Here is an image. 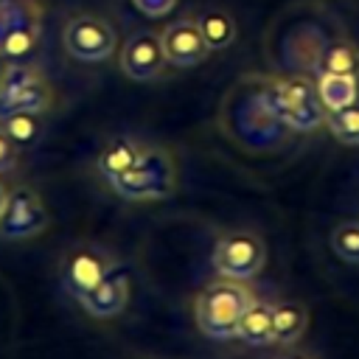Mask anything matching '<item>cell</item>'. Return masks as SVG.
<instances>
[{"mask_svg":"<svg viewBox=\"0 0 359 359\" xmlns=\"http://www.w3.org/2000/svg\"><path fill=\"white\" fill-rule=\"evenodd\" d=\"M261 93L272 115L289 132H314L325 123V107L317 95V84L309 76L261 79Z\"/></svg>","mask_w":359,"mask_h":359,"instance_id":"obj_1","label":"cell"},{"mask_svg":"<svg viewBox=\"0 0 359 359\" xmlns=\"http://www.w3.org/2000/svg\"><path fill=\"white\" fill-rule=\"evenodd\" d=\"M261 79L264 76L244 79L238 87H233L227 104L222 107V112L233 115V135L258 149L283 140V135L289 132L266 107L264 93H261Z\"/></svg>","mask_w":359,"mask_h":359,"instance_id":"obj_2","label":"cell"},{"mask_svg":"<svg viewBox=\"0 0 359 359\" xmlns=\"http://www.w3.org/2000/svg\"><path fill=\"white\" fill-rule=\"evenodd\" d=\"M252 292L233 278H222L208 283L194 300L196 328L210 339H233L241 314L252 303Z\"/></svg>","mask_w":359,"mask_h":359,"instance_id":"obj_3","label":"cell"},{"mask_svg":"<svg viewBox=\"0 0 359 359\" xmlns=\"http://www.w3.org/2000/svg\"><path fill=\"white\" fill-rule=\"evenodd\" d=\"M112 191L123 199L132 202H151V199H165L177 188V165L174 157L163 146H143L140 160L109 180Z\"/></svg>","mask_w":359,"mask_h":359,"instance_id":"obj_4","label":"cell"},{"mask_svg":"<svg viewBox=\"0 0 359 359\" xmlns=\"http://www.w3.org/2000/svg\"><path fill=\"white\" fill-rule=\"evenodd\" d=\"M42 36L39 0H0V59L25 62Z\"/></svg>","mask_w":359,"mask_h":359,"instance_id":"obj_5","label":"cell"},{"mask_svg":"<svg viewBox=\"0 0 359 359\" xmlns=\"http://www.w3.org/2000/svg\"><path fill=\"white\" fill-rule=\"evenodd\" d=\"M210 264L222 278L233 280H250L255 278L266 264V247L264 241L250 230H230L224 233L210 252Z\"/></svg>","mask_w":359,"mask_h":359,"instance_id":"obj_6","label":"cell"},{"mask_svg":"<svg viewBox=\"0 0 359 359\" xmlns=\"http://www.w3.org/2000/svg\"><path fill=\"white\" fill-rule=\"evenodd\" d=\"M62 45L76 62H107L118 50V34L98 14H76L65 22Z\"/></svg>","mask_w":359,"mask_h":359,"instance_id":"obj_7","label":"cell"},{"mask_svg":"<svg viewBox=\"0 0 359 359\" xmlns=\"http://www.w3.org/2000/svg\"><path fill=\"white\" fill-rule=\"evenodd\" d=\"M48 227V210L36 191L31 188H14L6 194V202L0 208V238H31Z\"/></svg>","mask_w":359,"mask_h":359,"instance_id":"obj_8","label":"cell"},{"mask_svg":"<svg viewBox=\"0 0 359 359\" xmlns=\"http://www.w3.org/2000/svg\"><path fill=\"white\" fill-rule=\"evenodd\" d=\"M118 65H121L123 76H129L132 81H157L168 67V62L163 56L160 34H154V31L132 34L118 53Z\"/></svg>","mask_w":359,"mask_h":359,"instance_id":"obj_9","label":"cell"},{"mask_svg":"<svg viewBox=\"0 0 359 359\" xmlns=\"http://www.w3.org/2000/svg\"><path fill=\"white\" fill-rule=\"evenodd\" d=\"M112 269V258L90 244L73 247L62 261V283L70 297H84L107 272Z\"/></svg>","mask_w":359,"mask_h":359,"instance_id":"obj_10","label":"cell"},{"mask_svg":"<svg viewBox=\"0 0 359 359\" xmlns=\"http://www.w3.org/2000/svg\"><path fill=\"white\" fill-rule=\"evenodd\" d=\"M160 45H163V56L171 67H194V65L205 62L210 53L196 20H188V17L165 25L160 31Z\"/></svg>","mask_w":359,"mask_h":359,"instance_id":"obj_11","label":"cell"},{"mask_svg":"<svg viewBox=\"0 0 359 359\" xmlns=\"http://www.w3.org/2000/svg\"><path fill=\"white\" fill-rule=\"evenodd\" d=\"M129 289H132V280H129V272L126 269H109L84 297H79V303L84 306V311L90 317H98V320H107V317H115L126 309L129 303Z\"/></svg>","mask_w":359,"mask_h":359,"instance_id":"obj_12","label":"cell"},{"mask_svg":"<svg viewBox=\"0 0 359 359\" xmlns=\"http://www.w3.org/2000/svg\"><path fill=\"white\" fill-rule=\"evenodd\" d=\"M53 101V90L45 76L17 87V90H3L0 93V118L14 115V112H48Z\"/></svg>","mask_w":359,"mask_h":359,"instance_id":"obj_13","label":"cell"},{"mask_svg":"<svg viewBox=\"0 0 359 359\" xmlns=\"http://www.w3.org/2000/svg\"><path fill=\"white\" fill-rule=\"evenodd\" d=\"M140 154H143V143H140V140H135V137H129V135H118V137L107 140V146L98 151L95 168H98V174L109 182V180H115L118 174L129 171V168L140 160Z\"/></svg>","mask_w":359,"mask_h":359,"instance_id":"obj_14","label":"cell"},{"mask_svg":"<svg viewBox=\"0 0 359 359\" xmlns=\"http://www.w3.org/2000/svg\"><path fill=\"white\" fill-rule=\"evenodd\" d=\"M317 95L325 107V112H337L342 107H351L359 101V79L342 76V73H317Z\"/></svg>","mask_w":359,"mask_h":359,"instance_id":"obj_15","label":"cell"},{"mask_svg":"<svg viewBox=\"0 0 359 359\" xmlns=\"http://www.w3.org/2000/svg\"><path fill=\"white\" fill-rule=\"evenodd\" d=\"M309 325V311L294 300H280L272 306V337L280 345H292L303 337Z\"/></svg>","mask_w":359,"mask_h":359,"instance_id":"obj_16","label":"cell"},{"mask_svg":"<svg viewBox=\"0 0 359 359\" xmlns=\"http://www.w3.org/2000/svg\"><path fill=\"white\" fill-rule=\"evenodd\" d=\"M236 337L244 339L247 345H269L275 342L272 337V306L264 300H252L247 306V311L238 320Z\"/></svg>","mask_w":359,"mask_h":359,"instance_id":"obj_17","label":"cell"},{"mask_svg":"<svg viewBox=\"0 0 359 359\" xmlns=\"http://www.w3.org/2000/svg\"><path fill=\"white\" fill-rule=\"evenodd\" d=\"M314 73H342V76H356L359 79V48L348 39H334L325 42Z\"/></svg>","mask_w":359,"mask_h":359,"instance_id":"obj_18","label":"cell"},{"mask_svg":"<svg viewBox=\"0 0 359 359\" xmlns=\"http://www.w3.org/2000/svg\"><path fill=\"white\" fill-rule=\"evenodd\" d=\"M196 25L210 50H224L236 39V20L224 8H205L196 14Z\"/></svg>","mask_w":359,"mask_h":359,"instance_id":"obj_19","label":"cell"},{"mask_svg":"<svg viewBox=\"0 0 359 359\" xmlns=\"http://www.w3.org/2000/svg\"><path fill=\"white\" fill-rule=\"evenodd\" d=\"M0 126L6 129V135L20 149H28V146L39 143V137H42V115L39 112H14V115H6V118H0Z\"/></svg>","mask_w":359,"mask_h":359,"instance_id":"obj_20","label":"cell"},{"mask_svg":"<svg viewBox=\"0 0 359 359\" xmlns=\"http://www.w3.org/2000/svg\"><path fill=\"white\" fill-rule=\"evenodd\" d=\"M325 126L339 143L359 146V101L337 112H325Z\"/></svg>","mask_w":359,"mask_h":359,"instance_id":"obj_21","label":"cell"},{"mask_svg":"<svg viewBox=\"0 0 359 359\" xmlns=\"http://www.w3.org/2000/svg\"><path fill=\"white\" fill-rule=\"evenodd\" d=\"M331 250L348 261V264H359V219L351 222H339L331 230Z\"/></svg>","mask_w":359,"mask_h":359,"instance_id":"obj_22","label":"cell"},{"mask_svg":"<svg viewBox=\"0 0 359 359\" xmlns=\"http://www.w3.org/2000/svg\"><path fill=\"white\" fill-rule=\"evenodd\" d=\"M177 3H180V0H132V6H135L143 17H149V20H160V17L171 14V11L177 8Z\"/></svg>","mask_w":359,"mask_h":359,"instance_id":"obj_23","label":"cell"},{"mask_svg":"<svg viewBox=\"0 0 359 359\" xmlns=\"http://www.w3.org/2000/svg\"><path fill=\"white\" fill-rule=\"evenodd\" d=\"M17 160H20V146L6 135V129L0 126V174H6V171H11L14 165H17Z\"/></svg>","mask_w":359,"mask_h":359,"instance_id":"obj_24","label":"cell"},{"mask_svg":"<svg viewBox=\"0 0 359 359\" xmlns=\"http://www.w3.org/2000/svg\"><path fill=\"white\" fill-rule=\"evenodd\" d=\"M6 194H8V191H6V185L0 182V208H3V202H6Z\"/></svg>","mask_w":359,"mask_h":359,"instance_id":"obj_25","label":"cell"},{"mask_svg":"<svg viewBox=\"0 0 359 359\" xmlns=\"http://www.w3.org/2000/svg\"><path fill=\"white\" fill-rule=\"evenodd\" d=\"M286 359H309V356H303V353H294V356H286Z\"/></svg>","mask_w":359,"mask_h":359,"instance_id":"obj_26","label":"cell"}]
</instances>
